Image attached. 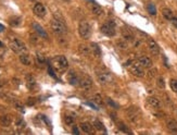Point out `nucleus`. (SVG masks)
Wrapping results in <instances>:
<instances>
[{"instance_id":"obj_1","label":"nucleus","mask_w":177,"mask_h":135,"mask_svg":"<svg viewBox=\"0 0 177 135\" xmlns=\"http://www.w3.org/2000/svg\"><path fill=\"white\" fill-rule=\"evenodd\" d=\"M52 66L54 70H57L60 73L65 72L67 68H69V62L67 59L64 56H57L52 59Z\"/></svg>"},{"instance_id":"obj_2","label":"nucleus","mask_w":177,"mask_h":135,"mask_svg":"<svg viewBox=\"0 0 177 135\" xmlns=\"http://www.w3.org/2000/svg\"><path fill=\"white\" fill-rule=\"evenodd\" d=\"M50 26H51V30L53 31L54 34H57V35L66 34L65 25H64V24H63V22H62V21H60V20L53 19L50 22Z\"/></svg>"},{"instance_id":"obj_3","label":"nucleus","mask_w":177,"mask_h":135,"mask_svg":"<svg viewBox=\"0 0 177 135\" xmlns=\"http://www.w3.org/2000/svg\"><path fill=\"white\" fill-rule=\"evenodd\" d=\"M100 31L102 34L107 35L109 37H113L116 34L115 32V23L113 21H108L101 25Z\"/></svg>"},{"instance_id":"obj_4","label":"nucleus","mask_w":177,"mask_h":135,"mask_svg":"<svg viewBox=\"0 0 177 135\" xmlns=\"http://www.w3.org/2000/svg\"><path fill=\"white\" fill-rule=\"evenodd\" d=\"M78 34L83 39H88L90 37V34H91V30H90V26L89 24L86 22V21H81L79 24H78Z\"/></svg>"},{"instance_id":"obj_5","label":"nucleus","mask_w":177,"mask_h":135,"mask_svg":"<svg viewBox=\"0 0 177 135\" xmlns=\"http://www.w3.org/2000/svg\"><path fill=\"white\" fill-rule=\"evenodd\" d=\"M10 48L12 50L16 52V54H23V52H26V46L22 40H20L19 38H14L10 42Z\"/></svg>"},{"instance_id":"obj_6","label":"nucleus","mask_w":177,"mask_h":135,"mask_svg":"<svg viewBox=\"0 0 177 135\" xmlns=\"http://www.w3.org/2000/svg\"><path fill=\"white\" fill-rule=\"evenodd\" d=\"M97 80L101 84H110L113 82V75L110 72L102 70V71H97Z\"/></svg>"},{"instance_id":"obj_7","label":"nucleus","mask_w":177,"mask_h":135,"mask_svg":"<svg viewBox=\"0 0 177 135\" xmlns=\"http://www.w3.org/2000/svg\"><path fill=\"white\" fill-rule=\"evenodd\" d=\"M126 116H127V119L129 120L131 122H137L139 120V118H140L139 109L136 108V107H131V108H128L126 111Z\"/></svg>"},{"instance_id":"obj_8","label":"nucleus","mask_w":177,"mask_h":135,"mask_svg":"<svg viewBox=\"0 0 177 135\" xmlns=\"http://www.w3.org/2000/svg\"><path fill=\"white\" fill-rule=\"evenodd\" d=\"M129 70H131V72L135 76H138V77H143L145 75V72H143V68L140 64H139L138 62L136 61L134 63H131V66H129Z\"/></svg>"},{"instance_id":"obj_9","label":"nucleus","mask_w":177,"mask_h":135,"mask_svg":"<svg viewBox=\"0 0 177 135\" xmlns=\"http://www.w3.org/2000/svg\"><path fill=\"white\" fill-rule=\"evenodd\" d=\"M93 80L89 76H83L81 78H79V87L84 90H89V89L93 87Z\"/></svg>"},{"instance_id":"obj_10","label":"nucleus","mask_w":177,"mask_h":135,"mask_svg":"<svg viewBox=\"0 0 177 135\" xmlns=\"http://www.w3.org/2000/svg\"><path fill=\"white\" fill-rule=\"evenodd\" d=\"M33 12H34V14L36 16L44 18V16H46V8H45V6H44L41 2H37V4H35V6L33 7Z\"/></svg>"},{"instance_id":"obj_11","label":"nucleus","mask_w":177,"mask_h":135,"mask_svg":"<svg viewBox=\"0 0 177 135\" xmlns=\"http://www.w3.org/2000/svg\"><path fill=\"white\" fill-rule=\"evenodd\" d=\"M148 48H149L150 52L153 54V56H158V54H160V47H159V45L157 44V42L153 40V39H149V40H148Z\"/></svg>"},{"instance_id":"obj_12","label":"nucleus","mask_w":177,"mask_h":135,"mask_svg":"<svg viewBox=\"0 0 177 135\" xmlns=\"http://www.w3.org/2000/svg\"><path fill=\"white\" fill-rule=\"evenodd\" d=\"M137 62H138L143 68H145V69H150L151 66H152V61H151V59L149 58V57H147V56L139 57Z\"/></svg>"},{"instance_id":"obj_13","label":"nucleus","mask_w":177,"mask_h":135,"mask_svg":"<svg viewBox=\"0 0 177 135\" xmlns=\"http://www.w3.org/2000/svg\"><path fill=\"white\" fill-rule=\"evenodd\" d=\"M67 81L71 85L76 86V85L79 84V77L77 76V74L74 71H70L69 74H67Z\"/></svg>"},{"instance_id":"obj_14","label":"nucleus","mask_w":177,"mask_h":135,"mask_svg":"<svg viewBox=\"0 0 177 135\" xmlns=\"http://www.w3.org/2000/svg\"><path fill=\"white\" fill-rule=\"evenodd\" d=\"M147 102L154 109L161 108V101H160V99L157 98V97H154V96L148 97V98H147Z\"/></svg>"},{"instance_id":"obj_15","label":"nucleus","mask_w":177,"mask_h":135,"mask_svg":"<svg viewBox=\"0 0 177 135\" xmlns=\"http://www.w3.org/2000/svg\"><path fill=\"white\" fill-rule=\"evenodd\" d=\"M33 27H34L35 32L37 33V35L38 36H40V37H42V38L47 39L48 38V34H47V32L42 28V26H40L38 23H33Z\"/></svg>"},{"instance_id":"obj_16","label":"nucleus","mask_w":177,"mask_h":135,"mask_svg":"<svg viewBox=\"0 0 177 135\" xmlns=\"http://www.w3.org/2000/svg\"><path fill=\"white\" fill-rule=\"evenodd\" d=\"M81 129L84 133H87V134H91L93 132V125H91V124L88 123V122H81Z\"/></svg>"},{"instance_id":"obj_17","label":"nucleus","mask_w":177,"mask_h":135,"mask_svg":"<svg viewBox=\"0 0 177 135\" xmlns=\"http://www.w3.org/2000/svg\"><path fill=\"white\" fill-rule=\"evenodd\" d=\"M90 10H91V12H93L95 16H102V13H103V10H102V8H101L99 4H90Z\"/></svg>"},{"instance_id":"obj_18","label":"nucleus","mask_w":177,"mask_h":135,"mask_svg":"<svg viewBox=\"0 0 177 135\" xmlns=\"http://www.w3.org/2000/svg\"><path fill=\"white\" fill-rule=\"evenodd\" d=\"M25 80H26L27 83V87L29 89H33L34 87H36V80H35V77L32 74H26Z\"/></svg>"},{"instance_id":"obj_19","label":"nucleus","mask_w":177,"mask_h":135,"mask_svg":"<svg viewBox=\"0 0 177 135\" xmlns=\"http://www.w3.org/2000/svg\"><path fill=\"white\" fill-rule=\"evenodd\" d=\"M20 61H21V63H23L24 66H31L32 64V59L29 54H25V52L20 54Z\"/></svg>"},{"instance_id":"obj_20","label":"nucleus","mask_w":177,"mask_h":135,"mask_svg":"<svg viewBox=\"0 0 177 135\" xmlns=\"http://www.w3.org/2000/svg\"><path fill=\"white\" fill-rule=\"evenodd\" d=\"M12 122L11 117L8 115H4V116H0V125L2 127H9Z\"/></svg>"},{"instance_id":"obj_21","label":"nucleus","mask_w":177,"mask_h":135,"mask_svg":"<svg viewBox=\"0 0 177 135\" xmlns=\"http://www.w3.org/2000/svg\"><path fill=\"white\" fill-rule=\"evenodd\" d=\"M166 124H167V127H169V131L177 132V121H176V120L169 119V120H167V122H166Z\"/></svg>"},{"instance_id":"obj_22","label":"nucleus","mask_w":177,"mask_h":135,"mask_svg":"<svg viewBox=\"0 0 177 135\" xmlns=\"http://www.w3.org/2000/svg\"><path fill=\"white\" fill-rule=\"evenodd\" d=\"M122 35H123L124 39H125V40H127V42H131V40H134V34H133L129 30L124 28L123 32H122Z\"/></svg>"},{"instance_id":"obj_23","label":"nucleus","mask_w":177,"mask_h":135,"mask_svg":"<svg viewBox=\"0 0 177 135\" xmlns=\"http://www.w3.org/2000/svg\"><path fill=\"white\" fill-rule=\"evenodd\" d=\"M162 16H164L166 20H171L173 19V16H174V14H173V11L171 10V9H169V8H163L162 9Z\"/></svg>"},{"instance_id":"obj_24","label":"nucleus","mask_w":177,"mask_h":135,"mask_svg":"<svg viewBox=\"0 0 177 135\" xmlns=\"http://www.w3.org/2000/svg\"><path fill=\"white\" fill-rule=\"evenodd\" d=\"M90 49H91V52H93L96 57H100L101 50H100V48H99V46L97 45L96 42H91V44H90Z\"/></svg>"},{"instance_id":"obj_25","label":"nucleus","mask_w":177,"mask_h":135,"mask_svg":"<svg viewBox=\"0 0 177 135\" xmlns=\"http://www.w3.org/2000/svg\"><path fill=\"white\" fill-rule=\"evenodd\" d=\"M91 101L93 104H96L97 106H101L103 104V99H102V96L100 94H95L93 97H91Z\"/></svg>"},{"instance_id":"obj_26","label":"nucleus","mask_w":177,"mask_h":135,"mask_svg":"<svg viewBox=\"0 0 177 135\" xmlns=\"http://www.w3.org/2000/svg\"><path fill=\"white\" fill-rule=\"evenodd\" d=\"M79 51H81V54H89L90 52H91V49H90V47L87 46V45H85V44H81V45H79Z\"/></svg>"},{"instance_id":"obj_27","label":"nucleus","mask_w":177,"mask_h":135,"mask_svg":"<svg viewBox=\"0 0 177 135\" xmlns=\"http://www.w3.org/2000/svg\"><path fill=\"white\" fill-rule=\"evenodd\" d=\"M21 22H22L21 18H18V16L12 18V19H10V21H9V23H10L11 26H19L20 24H21Z\"/></svg>"},{"instance_id":"obj_28","label":"nucleus","mask_w":177,"mask_h":135,"mask_svg":"<svg viewBox=\"0 0 177 135\" xmlns=\"http://www.w3.org/2000/svg\"><path fill=\"white\" fill-rule=\"evenodd\" d=\"M147 9H148V12L150 13L151 16H155L157 14V9H155V6L153 4H148Z\"/></svg>"},{"instance_id":"obj_29","label":"nucleus","mask_w":177,"mask_h":135,"mask_svg":"<svg viewBox=\"0 0 177 135\" xmlns=\"http://www.w3.org/2000/svg\"><path fill=\"white\" fill-rule=\"evenodd\" d=\"M64 122L66 125H73L75 123V118L73 116H66L64 118Z\"/></svg>"},{"instance_id":"obj_30","label":"nucleus","mask_w":177,"mask_h":135,"mask_svg":"<svg viewBox=\"0 0 177 135\" xmlns=\"http://www.w3.org/2000/svg\"><path fill=\"white\" fill-rule=\"evenodd\" d=\"M157 74H158V70L157 69H151L150 68V70L148 71V73H147V75H148V77L149 78H154V77H157Z\"/></svg>"},{"instance_id":"obj_31","label":"nucleus","mask_w":177,"mask_h":135,"mask_svg":"<svg viewBox=\"0 0 177 135\" xmlns=\"http://www.w3.org/2000/svg\"><path fill=\"white\" fill-rule=\"evenodd\" d=\"M169 86H171V88L173 92L177 93V80L176 78H172V80H169Z\"/></svg>"},{"instance_id":"obj_32","label":"nucleus","mask_w":177,"mask_h":135,"mask_svg":"<svg viewBox=\"0 0 177 135\" xmlns=\"http://www.w3.org/2000/svg\"><path fill=\"white\" fill-rule=\"evenodd\" d=\"M157 85H158L159 88H165V81H164V78L162 76L158 77V80H157Z\"/></svg>"},{"instance_id":"obj_33","label":"nucleus","mask_w":177,"mask_h":135,"mask_svg":"<svg viewBox=\"0 0 177 135\" xmlns=\"http://www.w3.org/2000/svg\"><path fill=\"white\" fill-rule=\"evenodd\" d=\"M93 127L96 129V130H99V131H101V130H103L104 127H103V124L101 123L99 120H95L93 121Z\"/></svg>"},{"instance_id":"obj_34","label":"nucleus","mask_w":177,"mask_h":135,"mask_svg":"<svg viewBox=\"0 0 177 135\" xmlns=\"http://www.w3.org/2000/svg\"><path fill=\"white\" fill-rule=\"evenodd\" d=\"M116 45H117V46H119V48H121V49H126L127 46H128V45H127V40H125V39L119 40Z\"/></svg>"},{"instance_id":"obj_35","label":"nucleus","mask_w":177,"mask_h":135,"mask_svg":"<svg viewBox=\"0 0 177 135\" xmlns=\"http://www.w3.org/2000/svg\"><path fill=\"white\" fill-rule=\"evenodd\" d=\"M16 127H19V129H23L24 127H25V122H24L23 119H21V118H19V119H16Z\"/></svg>"},{"instance_id":"obj_36","label":"nucleus","mask_w":177,"mask_h":135,"mask_svg":"<svg viewBox=\"0 0 177 135\" xmlns=\"http://www.w3.org/2000/svg\"><path fill=\"white\" fill-rule=\"evenodd\" d=\"M117 125H119V130H122V131H124V132H125V133H131V132H129V131H128V130H127L126 125H125V124H124V123H122V122H119V123H117Z\"/></svg>"},{"instance_id":"obj_37","label":"nucleus","mask_w":177,"mask_h":135,"mask_svg":"<svg viewBox=\"0 0 177 135\" xmlns=\"http://www.w3.org/2000/svg\"><path fill=\"white\" fill-rule=\"evenodd\" d=\"M37 59H38L39 62H41V63H44L45 62V58H44V56L40 54H37Z\"/></svg>"},{"instance_id":"obj_38","label":"nucleus","mask_w":177,"mask_h":135,"mask_svg":"<svg viewBox=\"0 0 177 135\" xmlns=\"http://www.w3.org/2000/svg\"><path fill=\"white\" fill-rule=\"evenodd\" d=\"M72 133H73V134H79L81 132H79V130H78V127H73V130H72Z\"/></svg>"},{"instance_id":"obj_39","label":"nucleus","mask_w":177,"mask_h":135,"mask_svg":"<svg viewBox=\"0 0 177 135\" xmlns=\"http://www.w3.org/2000/svg\"><path fill=\"white\" fill-rule=\"evenodd\" d=\"M171 22H172V24H173L174 26L177 28V18H175V16H173V19L171 20Z\"/></svg>"},{"instance_id":"obj_40","label":"nucleus","mask_w":177,"mask_h":135,"mask_svg":"<svg viewBox=\"0 0 177 135\" xmlns=\"http://www.w3.org/2000/svg\"><path fill=\"white\" fill-rule=\"evenodd\" d=\"M1 31H4V26H1V25H0V32Z\"/></svg>"},{"instance_id":"obj_41","label":"nucleus","mask_w":177,"mask_h":135,"mask_svg":"<svg viewBox=\"0 0 177 135\" xmlns=\"http://www.w3.org/2000/svg\"><path fill=\"white\" fill-rule=\"evenodd\" d=\"M63 1H65V2H69V1H71V0H63Z\"/></svg>"},{"instance_id":"obj_42","label":"nucleus","mask_w":177,"mask_h":135,"mask_svg":"<svg viewBox=\"0 0 177 135\" xmlns=\"http://www.w3.org/2000/svg\"><path fill=\"white\" fill-rule=\"evenodd\" d=\"M29 1H36V0H29Z\"/></svg>"}]
</instances>
